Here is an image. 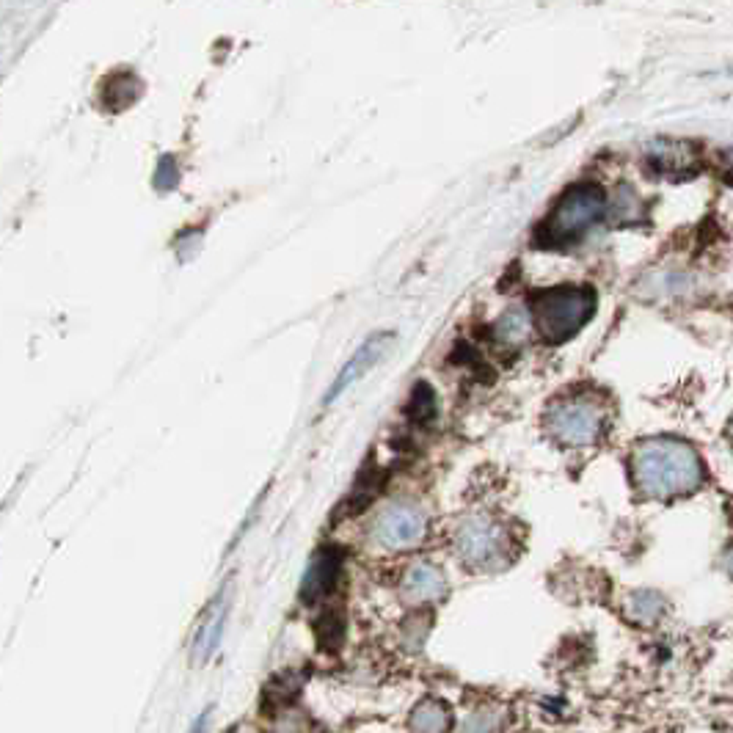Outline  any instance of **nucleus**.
<instances>
[{
  "instance_id": "nucleus-1",
  "label": "nucleus",
  "mask_w": 733,
  "mask_h": 733,
  "mask_svg": "<svg viewBox=\"0 0 733 733\" xmlns=\"http://www.w3.org/2000/svg\"><path fill=\"white\" fill-rule=\"evenodd\" d=\"M629 469L637 494L656 502L695 494L706 480L698 450L673 436L640 441L632 450Z\"/></svg>"
},
{
  "instance_id": "nucleus-2",
  "label": "nucleus",
  "mask_w": 733,
  "mask_h": 733,
  "mask_svg": "<svg viewBox=\"0 0 733 733\" xmlns=\"http://www.w3.org/2000/svg\"><path fill=\"white\" fill-rule=\"evenodd\" d=\"M596 312V293L590 287L563 284L541 290L532 298V323L546 342H565Z\"/></svg>"
},
{
  "instance_id": "nucleus-3",
  "label": "nucleus",
  "mask_w": 733,
  "mask_h": 733,
  "mask_svg": "<svg viewBox=\"0 0 733 733\" xmlns=\"http://www.w3.org/2000/svg\"><path fill=\"white\" fill-rule=\"evenodd\" d=\"M607 213V196L598 185L582 182L563 193V199L557 202L549 218L543 221L541 243L546 246H565L574 243L585 235L590 226L596 224L601 215Z\"/></svg>"
},
{
  "instance_id": "nucleus-4",
  "label": "nucleus",
  "mask_w": 733,
  "mask_h": 733,
  "mask_svg": "<svg viewBox=\"0 0 733 733\" xmlns=\"http://www.w3.org/2000/svg\"><path fill=\"white\" fill-rule=\"evenodd\" d=\"M607 408L587 395L560 397L546 411V433L565 447H590L604 436Z\"/></svg>"
},
{
  "instance_id": "nucleus-5",
  "label": "nucleus",
  "mask_w": 733,
  "mask_h": 733,
  "mask_svg": "<svg viewBox=\"0 0 733 733\" xmlns=\"http://www.w3.org/2000/svg\"><path fill=\"white\" fill-rule=\"evenodd\" d=\"M513 552L508 527L488 516H466L455 530V554L474 571H494L508 563Z\"/></svg>"
},
{
  "instance_id": "nucleus-6",
  "label": "nucleus",
  "mask_w": 733,
  "mask_h": 733,
  "mask_svg": "<svg viewBox=\"0 0 733 733\" xmlns=\"http://www.w3.org/2000/svg\"><path fill=\"white\" fill-rule=\"evenodd\" d=\"M428 535V516L414 502H395L373 521V541L386 552H406Z\"/></svg>"
},
{
  "instance_id": "nucleus-7",
  "label": "nucleus",
  "mask_w": 733,
  "mask_h": 733,
  "mask_svg": "<svg viewBox=\"0 0 733 733\" xmlns=\"http://www.w3.org/2000/svg\"><path fill=\"white\" fill-rule=\"evenodd\" d=\"M392 342H395V334H389V331H381V334H373V337L367 339V342L350 356L348 364L342 367V373L337 375L334 386L326 392V403H334L342 392H348L350 386L356 384L359 378H364V375L370 373L375 364L389 353Z\"/></svg>"
},
{
  "instance_id": "nucleus-8",
  "label": "nucleus",
  "mask_w": 733,
  "mask_h": 733,
  "mask_svg": "<svg viewBox=\"0 0 733 733\" xmlns=\"http://www.w3.org/2000/svg\"><path fill=\"white\" fill-rule=\"evenodd\" d=\"M342 571V554L337 549H323L312 557V563L306 565L304 582H301V601L306 604H315L320 598H326L334 585H337V576Z\"/></svg>"
},
{
  "instance_id": "nucleus-9",
  "label": "nucleus",
  "mask_w": 733,
  "mask_h": 733,
  "mask_svg": "<svg viewBox=\"0 0 733 733\" xmlns=\"http://www.w3.org/2000/svg\"><path fill=\"white\" fill-rule=\"evenodd\" d=\"M400 593L411 604H428L447 596V579L436 565L414 563L400 582Z\"/></svg>"
},
{
  "instance_id": "nucleus-10",
  "label": "nucleus",
  "mask_w": 733,
  "mask_h": 733,
  "mask_svg": "<svg viewBox=\"0 0 733 733\" xmlns=\"http://www.w3.org/2000/svg\"><path fill=\"white\" fill-rule=\"evenodd\" d=\"M648 160L659 174H676L684 177L698 166V152L684 144V141H656L654 147L648 149Z\"/></svg>"
},
{
  "instance_id": "nucleus-11",
  "label": "nucleus",
  "mask_w": 733,
  "mask_h": 733,
  "mask_svg": "<svg viewBox=\"0 0 733 733\" xmlns=\"http://www.w3.org/2000/svg\"><path fill=\"white\" fill-rule=\"evenodd\" d=\"M224 618H226V598H215L210 609L204 612V618L196 626V634H193V662H207L213 651L218 648V640H221V629H224Z\"/></svg>"
},
{
  "instance_id": "nucleus-12",
  "label": "nucleus",
  "mask_w": 733,
  "mask_h": 733,
  "mask_svg": "<svg viewBox=\"0 0 733 733\" xmlns=\"http://www.w3.org/2000/svg\"><path fill=\"white\" fill-rule=\"evenodd\" d=\"M411 733H450L452 731V709L447 700L425 698L419 700L411 717H408Z\"/></svg>"
},
{
  "instance_id": "nucleus-13",
  "label": "nucleus",
  "mask_w": 733,
  "mask_h": 733,
  "mask_svg": "<svg viewBox=\"0 0 733 733\" xmlns=\"http://www.w3.org/2000/svg\"><path fill=\"white\" fill-rule=\"evenodd\" d=\"M665 609V598L659 596L656 590H637V593L626 598V615L634 623H640V626H654V623L662 621Z\"/></svg>"
},
{
  "instance_id": "nucleus-14",
  "label": "nucleus",
  "mask_w": 733,
  "mask_h": 733,
  "mask_svg": "<svg viewBox=\"0 0 733 733\" xmlns=\"http://www.w3.org/2000/svg\"><path fill=\"white\" fill-rule=\"evenodd\" d=\"M607 213L612 215L615 224H632V221H640L645 213L643 199L637 196V191H634L632 185H621V188H615V196L609 199Z\"/></svg>"
},
{
  "instance_id": "nucleus-15",
  "label": "nucleus",
  "mask_w": 733,
  "mask_h": 733,
  "mask_svg": "<svg viewBox=\"0 0 733 733\" xmlns=\"http://www.w3.org/2000/svg\"><path fill=\"white\" fill-rule=\"evenodd\" d=\"M505 714L502 709H474L461 722V733H502Z\"/></svg>"
},
{
  "instance_id": "nucleus-16",
  "label": "nucleus",
  "mask_w": 733,
  "mask_h": 733,
  "mask_svg": "<svg viewBox=\"0 0 733 733\" xmlns=\"http://www.w3.org/2000/svg\"><path fill=\"white\" fill-rule=\"evenodd\" d=\"M527 334H530V315L521 312V309H510L508 315L497 323V337L505 345H519Z\"/></svg>"
},
{
  "instance_id": "nucleus-17",
  "label": "nucleus",
  "mask_w": 733,
  "mask_h": 733,
  "mask_svg": "<svg viewBox=\"0 0 733 733\" xmlns=\"http://www.w3.org/2000/svg\"><path fill=\"white\" fill-rule=\"evenodd\" d=\"M207 720H210V711H204L202 717H199V720L193 722L191 733H204V728H207Z\"/></svg>"
},
{
  "instance_id": "nucleus-18",
  "label": "nucleus",
  "mask_w": 733,
  "mask_h": 733,
  "mask_svg": "<svg viewBox=\"0 0 733 733\" xmlns=\"http://www.w3.org/2000/svg\"><path fill=\"white\" fill-rule=\"evenodd\" d=\"M722 568H725V574L733 579V549L731 552H725V557H722Z\"/></svg>"
},
{
  "instance_id": "nucleus-19",
  "label": "nucleus",
  "mask_w": 733,
  "mask_h": 733,
  "mask_svg": "<svg viewBox=\"0 0 733 733\" xmlns=\"http://www.w3.org/2000/svg\"><path fill=\"white\" fill-rule=\"evenodd\" d=\"M728 439H731V444H733V419H731V425H728Z\"/></svg>"
}]
</instances>
